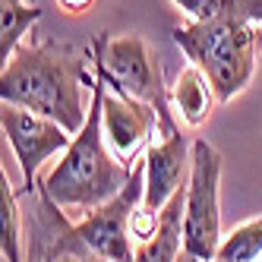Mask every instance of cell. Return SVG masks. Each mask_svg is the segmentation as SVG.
Instances as JSON below:
<instances>
[{"label": "cell", "mask_w": 262, "mask_h": 262, "mask_svg": "<svg viewBox=\"0 0 262 262\" xmlns=\"http://www.w3.org/2000/svg\"><path fill=\"white\" fill-rule=\"evenodd\" d=\"M26 262H101L92 253L76 221L54 205L41 190L32 193V212H29V237H26Z\"/></svg>", "instance_id": "cell-10"}, {"label": "cell", "mask_w": 262, "mask_h": 262, "mask_svg": "<svg viewBox=\"0 0 262 262\" xmlns=\"http://www.w3.org/2000/svg\"><path fill=\"white\" fill-rule=\"evenodd\" d=\"M142 193H145V164L139 158L133 167V177L126 180L123 190L76 221L82 243L101 262H133L136 259L133 215L142 205Z\"/></svg>", "instance_id": "cell-6"}, {"label": "cell", "mask_w": 262, "mask_h": 262, "mask_svg": "<svg viewBox=\"0 0 262 262\" xmlns=\"http://www.w3.org/2000/svg\"><path fill=\"white\" fill-rule=\"evenodd\" d=\"M136 167V164H133ZM133 167L117 161L111 152L101 129V82L95 76V89H92V107L85 126L73 136L70 148L60 155V161L38 180V190L60 205L67 215H89L92 209L104 205L114 199L126 180L133 177Z\"/></svg>", "instance_id": "cell-2"}, {"label": "cell", "mask_w": 262, "mask_h": 262, "mask_svg": "<svg viewBox=\"0 0 262 262\" xmlns=\"http://www.w3.org/2000/svg\"><path fill=\"white\" fill-rule=\"evenodd\" d=\"M171 38L183 51V57L212 82L221 104L237 98L256 76L262 51L259 23H183L171 32Z\"/></svg>", "instance_id": "cell-3"}, {"label": "cell", "mask_w": 262, "mask_h": 262, "mask_svg": "<svg viewBox=\"0 0 262 262\" xmlns=\"http://www.w3.org/2000/svg\"><path fill=\"white\" fill-rule=\"evenodd\" d=\"M145 164V193L142 209L161 212L180 190H186L193 171V142L183 136V123L177 114L158 117V136L142 155Z\"/></svg>", "instance_id": "cell-8"}, {"label": "cell", "mask_w": 262, "mask_h": 262, "mask_svg": "<svg viewBox=\"0 0 262 262\" xmlns=\"http://www.w3.org/2000/svg\"><path fill=\"white\" fill-rule=\"evenodd\" d=\"M89 54H92V67L98 76H104L114 89L126 92L145 104L155 107V114H174L171 107V92L164 89V73L161 63L155 60L152 48L142 35L126 32V35H95L89 41Z\"/></svg>", "instance_id": "cell-4"}, {"label": "cell", "mask_w": 262, "mask_h": 262, "mask_svg": "<svg viewBox=\"0 0 262 262\" xmlns=\"http://www.w3.org/2000/svg\"><path fill=\"white\" fill-rule=\"evenodd\" d=\"M98 82H101V129H104V139L111 145V152L117 155V161L133 167L139 161V155H145V148L158 136V114H155L152 104H145L133 95H126V92L114 89L104 76H98Z\"/></svg>", "instance_id": "cell-9"}, {"label": "cell", "mask_w": 262, "mask_h": 262, "mask_svg": "<svg viewBox=\"0 0 262 262\" xmlns=\"http://www.w3.org/2000/svg\"><path fill=\"white\" fill-rule=\"evenodd\" d=\"M186 16V23H259L262 26V0H171Z\"/></svg>", "instance_id": "cell-13"}, {"label": "cell", "mask_w": 262, "mask_h": 262, "mask_svg": "<svg viewBox=\"0 0 262 262\" xmlns=\"http://www.w3.org/2000/svg\"><path fill=\"white\" fill-rule=\"evenodd\" d=\"M0 253L4 262H26V228L19 212V190L0 174Z\"/></svg>", "instance_id": "cell-14"}, {"label": "cell", "mask_w": 262, "mask_h": 262, "mask_svg": "<svg viewBox=\"0 0 262 262\" xmlns=\"http://www.w3.org/2000/svg\"><path fill=\"white\" fill-rule=\"evenodd\" d=\"M183 209H186V190H180L161 209L158 231L148 240L136 243L133 262H177L183 256Z\"/></svg>", "instance_id": "cell-12"}, {"label": "cell", "mask_w": 262, "mask_h": 262, "mask_svg": "<svg viewBox=\"0 0 262 262\" xmlns=\"http://www.w3.org/2000/svg\"><path fill=\"white\" fill-rule=\"evenodd\" d=\"M89 60V48L32 35L10 54V60H4L0 101L51 117L70 136H76L89 120L95 89Z\"/></svg>", "instance_id": "cell-1"}, {"label": "cell", "mask_w": 262, "mask_h": 262, "mask_svg": "<svg viewBox=\"0 0 262 262\" xmlns=\"http://www.w3.org/2000/svg\"><path fill=\"white\" fill-rule=\"evenodd\" d=\"M221 237V152L209 139H193V171L183 209V250L199 262H215Z\"/></svg>", "instance_id": "cell-5"}, {"label": "cell", "mask_w": 262, "mask_h": 262, "mask_svg": "<svg viewBox=\"0 0 262 262\" xmlns=\"http://www.w3.org/2000/svg\"><path fill=\"white\" fill-rule=\"evenodd\" d=\"M215 104H221V101H218V95H215L212 82L202 76V70H196L193 63L183 67V70L177 73L174 85H171V107H174L177 120H180L183 126L196 129V126H202L205 120L212 117Z\"/></svg>", "instance_id": "cell-11"}, {"label": "cell", "mask_w": 262, "mask_h": 262, "mask_svg": "<svg viewBox=\"0 0 262 262\" xmlns=\"http://www.w3.org/2000/svg\"><path fill=\"white\" fill-rule=\"evenodd\" d=\"M215 262H262V215L240 221L224 234Z\"/></svg>", "instance_id": "cell-16"}, {"label": "cell", "mask_w": 262, "mask_h": 262, "mask_svg": "<svg viewBox=\"0 0 262 262\" xmlns=\"http://www.w3.org/2000/svg\"><path fill=\"white\" fill-rule=\"evenodd\" d=\"M45 16L38 4L29 0H0V60H10V54L26 41L29 29Z\"/></svg>", "instance_id": "cell-15"}, {"label": "cell", "mask_w": 262, "mask_h": 262, "mask_svg": "<svg viewBox=\"0 0 262 262\" xmlns=\"http://www.w3.org/2000/svg\"><path fill=\"white\" fill-rule=\"evenodd\" d=\"M0 129H4V136L16 155V164L23 171L19 196H32L38 190L41 164L54 155H63L73 142V136L57 120L41 117L26 107H16V104H4V101H0Z\"/></svg>", "instance_id": "cell-7"}, {"label": "cell", "mask_w": 262, "mask_h": 262, "mask_svg": "<svg viewBox=\"0 0 262 262\" xmlns=\"http://www.w3.org/2000/svg\"><path fill=\"white\" fill-rule=\"evenodd\" d=\"M98 0H57V7L67 13V16H85Z\"/></svg>", "instance_id": "cell-17"}, {"label": "cell", "mask_w": 262, "mask_h": 262, "mask_svg": "<svg viewBox=\"0 0 262 262\" xmlns=\"http://www.w3.org/2000/svg\"><path fill=\"white\" fill-rule=\"evenodd\" d=\"M177 262H199V259H193V256H190V253H186V250H183V256H180V259H177Z\"/></svg>", "instance_id": "cell-18"}]
</instances>
